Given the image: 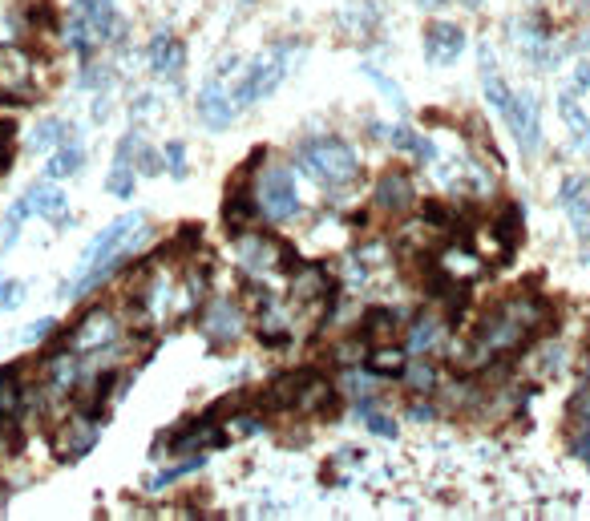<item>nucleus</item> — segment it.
Instances as JSON below:
<instances>
[{
  "mask_svg": "<svg viewBox=\"0 0 590 521\" xmlns=\"http://www.w3.org/2000/svg\"><path fill=\"white\" fill-rule=\"evenodd\" d=\"M146 231V215H122V219H114L106 231H97L89 243H85V251H81V259H77V275L65 283V299H77V295H85V291H93L102 279H110L126 259H130V251L138 247V235Z\"/></svg>",
  "mask_w": 590,
  "mask_h": 521,
  "instance_id": "nucleus-1",
  "label": "nucleus"
},
{
  "mask_svg": "<svg viewBox=\"0 0 590 521\" xmlns=\"http://www.w3.org/2000/svg\"><path fill=\"white\" fill-rule=\"evenodd\" d=\"M295 158H300V166L324 186H352L360 178V158L344 138H328V134L308 138Z\"/></svg>",
  "mask_w": 590,
  "mask_h": 521,
  "instance_id": "nucleus-2",
  "label": "nucleus"
},
{
  "mask_svg": "<svg viewBox=\"0 0 590 521\" xmlns=\"http://www.w3.org/2000/svg\"><path fill=\"white\" fill-rule=\"evenodd\" d=\"M295 53H300V45H295V41H279V45H271L267 53H259V57L251 61V69L243 73V81L231 89L235 106L247 110V106H255L259 97H271V93L279 89V81L287 77Z\"/></svg>",
  "mask_w": 590,
  "mask_h": 521,
  "instance_id": "nucleus-3",
  "label": "nucleus"
},
{
  "mask_svg": "<svg viewBox=\"0 0 590 521\" xmlns=\"http://www.w3.org/2000/svg\"><path fill=\"white\" fill-rule=\"evenodd\" d=\"M118 336V320L110 307H93L73 324V332H65L61 340L49 344L45 356H61V352H73V356H85V352H102L110 340Z\"/></svg>",
  "mask_w": 590,
  "mask_h": 521,
  "instance_id": "nucleus-4",
  "label": "nucleus"
},
{
  "mask_svg": "<svg viewBox=\"0 0 590 521\" xmlns=\"http://www.w3.org/2000/svg\"><path fill=\"white\" fill-rule=\"evenodd\" d=\"M235 259L251 271V275H275V271H291L295 259L287 243H279L275 235H263V231H243L235 235Z\"/></svg>",
  "mask_w": 590,
  "mask_h": 521,
  "instance_id": "nucleus-5",
  "label": "nucleus"
},
{
  "mask_svg": "<svg viewBox=\"0 0 590 521\" xmlns=\"http://www.w3.org/2000/svg\"><path fill=\"white\" fill-rule=\"evenodd\" d=\"M255 198H259V211H263L271 223H283V219H295V215H300V194H295V178H291V170H283V166L267 170V174L255 182Z\"/></svg>",
  "mask_w": 590,
  "mask_h": 521,
  "instance_id": "nucleus-6",
  "label": "nucleus"
},
{
  "mask_svg": "<svg viewBox=\"0 0 590 521\" xmlns=\"http://www.w3.org/2000/svg\"><path fill=\"white\" fill-rule=\"evenodd\" d=\"M33 61L17 49V45H0V101H13V106H25L33 101Z\"/></svg>",
  "mask_w": 590,
  "mask_h": 521,
  "instance_id": "nucleus-7",
  "label": "nucleus"
},
{
  "mask_svg": "<svg viewBox=\"0 0 590 521\" xmlns=\"http://www.w3.org/2000/svg\"><path fill=\"white\" fill-rule=\"evenodd\" d=\"M502 118L510 122V130H514V142L522 146V154H534V150L542 146L538 97H534L530 89H522V93H514V97H510V106H506V114H502Z\"/></svg>",
  "mask_w": 590,
  "mask_h": 521,
  "instance_id": "nucleus-8",
  "label": "nucleus"
},
{
  "mask_svg": "<svg viewBox=\"0 0 590 521\" xmlns=\"http://www.w3.org/2000/svg\"><path fill=\"white\" fill-rule=\"evenodd\" d=\"M97 437H102V421H97V416H85V412L77 408L73 416H65V425L57 429L53 445H57V453H61L65 461H81V457L97 445Z\"/></svg>",
  "mask_w": 590,
  "mask_h": 521,
  "instance_id": "nucleus-9",
  "label": "nucleus"
},
{
  "mask_svg": "<svg viewBox=\"0 0 590 521\" xmlns=\"http://www.w3.org/2000/svg\"><path fill=\"white\" fill-rule=\"evenodd\" d=\"M372 198H376V211H384L388 219H405L417 202V190H413V178L405 170H384Z\"/></svg>",
  "mask_w": 590,
  "mask_h": 521,
  "instance_id": "nucleus-10",
  "label": "nucleus"
},
{
  "mask_svg": "<svg viewBox=\"0 0 590 521\" xmlns=\"http://www.w3.org/2000/svg\"><path fill=\"white\" fill-rule=\"evenodd\" d=\"M235 114H239V106H235V97H231V89L223 85V77H207V85L199 89V118L211 126V130H227L231 122H235Z\"/></svg>",
  "mask_w": 590,
  "mask_h": 521,
  "instance_id": "nucleus-11",
  "label": "nucleus"
},
{
  "mask_svg": "<svg viewBox=\"0 0 590 521\" xmlns=\"http://www.w3.org/2000/svg\"><path fill=\"white\" fill-rule=\"evenodd\" d=\"M243 311L231 303V299H215L207 311H203V336L211 344H235L243 336Z\"/></svg>",
  "mask_w": 590,
  "mask_h": 521,
  "instance_id": "nucleus-12",
  "label": "nucleus"
},
{
  "mask_svg": "<svg viewBox=\"0 0 590 521\" xmlns=\"http://www.w3.org/2000/svg\"><path fill=\"white\" fill-rule=\"evenodd\" d=\"M291 299L295 303H324L332 299V275L324 263H295L291 267Z\"/></svg>",
  "mask_w": 590,
  "mask_h": 521,
  "instance_id": "nucleus-13",
  "label": "nucleus"
},
{
  "mask_svg": "<svg viewBox=\"0 0 590 521\" xmlns=\"http://www.w3.org/2000/svg\"><path fill=\"white\" fill-rule=\"evenodd\" d=\"M316 372H283V376H275L263 392H259V408L263 412H295V400H300V392H304V384L312 380Z\"/></svg>",
  "mask_w": 590,
  "mask_h": 521,
  "instance_id": "nucleus-14",
  "label": "nucleus"
},
{
  "mask_svg": "<svg viewBox=\"0 0 590 521\" xmlns=\"http://www.w3.org/2000/svg\"><path fill=\"white\" fill-rule=\"evenodd\" d=\"M514 41H518V49L526 53L530 65H538V69H558V53H554V45H550L546 21H522L518 33H514Z\"/></svg>",
  "mask_w": 590,
  "mask_h": 521,
  "instance_id": "nucleus-15",
  "label": "nucleus"
},
{
  "mask_svg": "<svg viewBox=\"0 0 590 521\" xmlns=\"http://www.w3.org/2000/svg\"><path fill=\"white\" fill-rule=\"evenodd\" d=\"M25 198H29V211H37L41 219H49V223H57V227H73V219L65 215V211H69V202H65V190L57 186V178H49V182H33Z\"/></svg>",
  "mask_w": 590,
  "mask_h": 521,
  "instance_id": "nucleus-16",
  "label": "nucleus"
},
{
  "mask_svg": "<svg viewBox=\"0 0 590 521\" xmlns=\"http://www.w3.org/2000/svg\"><path fill=\"white\" fill-rule=\"evenodd\" d=\"M231 194H227V202H223V227H227V235L235 239V235H243V231H251V223L259 219V198H255V190H247V186H227Z\"/></svg>",
  "mask_w": 590,
  "mask_h": 521,
  "instance_id": "nucleus-17",
  "label": "nucleus"
},
{
  "mask_svg": "<svg viewBox=\"0 0 590 521\" xmlns=\"http://www.w3.org/2000/svg\"><path fill=\"white\" fill-rule=\"evenodd\" d=\"M227 441L223 429H215V416H203V421H190L186 429H178L166 441V453H190V449H219Z\"/></svg>",
  "mask_w": 590,
  "mask_h": 521,
  "instance_id": "nucleus-18",
  "label": "nucleus"
},
{
  "mask_svg": "<svg viewBox=\"0 0 590 521\" xmlns=\"http://www.w3.org/2000/svg\"><path fill=\"white\" fill-rule=\"evenodd\" d=\"M461 49H465V29L445 25V21L425 29V53H429L433 65H453L461 57Z\"/></svg>",
  "mask_w": 590,
  "mask_h": 521,
  "instance_id": "nucleus-19",
  "label": "nucleus"
},
{
  "mask_svg": "<svg viewBox=\"0 0 590 521\" xmlns=\"http://www.w3.org/2000/svg\"><path fill=\"white\" fill-rule=\"evenodd\" d=\"M401 336V311H392V307H372L364 311V320H360V340L368 348H380V344H392Z\"/></svg>",
  "mask_w": 590,
  "mask_h": 521,
  "instance_id": "nucleus-20",
  "label": "nucleus"
},
{
  "mask_svg": "<svg viewBox=\"0 0 590 521\" xmlns=\"http://www.w3.org/2000/svg\"><path fill=\"white\" fill-rule=\"evenodd\" d=\"M73 5L89 17V25H93L97 37H102V45L126 37V25H122V17H118V9H114V0H73Z\"/></svg>",
  "mask_w": 590,
  "mask_h": 521,
  "instance_id": "nucleus-21",
  "label": "nucleus"
},
{
  "mask_svg": "<svg viewBox=\"0 0 590 521\" xmlns=\"http://www.w3.org/2000/svg\"><path fill=\"white\" fill-rule=\"evenodd\" d=\"M182 65H186V45H182V41H174V37L162 29V33L150 41V69H154L158 77L178 81Z\"/></svg>",
  "mask_w": 590,
  "mask_h": 521,
  "instance_id": "nucleus-22",
  "label": "nucleus"
},
{
  "mask_svg": "<svg viewBox=\"0 0 590 521\" xmlns=\"http://www.w3.org/2000/svg\"><path fill=\"white\" fill-rule=\"evenodd\" d=\"M118 162L134 166V170H138V174H146V178L162 174V154H158L154 146H146V138H142V134H126V138L118 142Z\"/></svg>",
  "mask_w": 590,
  "mask_h": 521,
  "instance_id": "nucleus-23",
  "label": "nucleus"
},
{
  "mask_svg": "<svg viewBox=\"0 0 590 521\" xmlns=\"http://www.w3.org/2000/svg\"><path fill=\"white\" fill-rule=\"evenodd\" d=\"M558 114H562V122H566L574 146L586 150V146H590V118H586V110L578 106V89H562V93H558Z\"/></svg>",
  "mask_w": 590,
  "mask_h": 521,
  "instance_id": "nucleus-24",
  "label": "nucleus"
},
{
  "mask_svg": "<svg viewBox=\"0 0 590 521\" xmlns=\"http://www.w3.org/2000/svg\"><path fill=\"white\" fill-rule=\"evenodd\" d=\"M65 41H69V49H73L77 57H93V53H97V45H102V37L93 33L89 17H85L77 5L69 9V21H65Z\"/></svg>",
  "mask_w": 590,
  "mask_h": 521,
  "instance_id": "nucleus-25",
  "label": "nucleus"
},
{
  "mask_svg": "<svg viewBox=\"0 0 590 521\" xmlns=\"http://www.w3.org/2000/svg\"><path fill=\"white\" fill-rule=\"evenodd\" d=\"M81 166H85L81 142H77V138H65V142L57 146V154L45 162V174H49V178H73V174H81Z\"/></svg>",
  "mask_w": 590,
  "mask_h": 521,
  "instance_id": "nucleus-26",
  "label": "nucleus"
},
{
  "mask_svg": "<svg viewBox=\"0 0 590 521\" xmlns=\"http://www.w3.org/2000/svg\"><path fill=\"white\" fill-rule=\"evenodd\" d=\"M405 364H409V352L392 348V344H380V348H372L364 356V368L372 376H405Z\"/></svg>",
  "mask_w": 590,
  "mask_h": 521,
  "instance_id": "nucleus-27",
  "label": "nucleus"
},
{
  "mask_svg": "<svg viewBox=\"0 0 590 521\" xmlns=\"http://www.w3.org/2000/svg\"><path fill=\"white\" fill-rule=\"evenodd\" d=\"M340 25H344L348 33H360V37H368V33L380 25V9L372 5V0H352V5L340 13Z\"/></svg>",
  "mask_w": 590,
  "mask_h": 521,
  "instance_id": "nucleus-28",
  "label": "nucleus"
},
{
  "mask_svg": "<svg viewBox=\"0 0 590 521\" xmlns=\"http://www.w3.org/2000/svg\"><path fill=\"white\" fill-rule=\"evenodd\" d=\"M441 336H445L441 320H437V316H421V320L413 324V332H409V352H413V356H425V352H433V348L441 344Z\"/></svg>",
  "mask_w": 590,
  "mask_h": 521,
  "instance_id": "nucleus-29",
  "label": "nucleus"
},
{
  "mask_svg": "<svg viewBox=\"0 0 590 521\" xmlns=\"http://www.w3.org/2000/svg\"><path fill=\"white\" fill-rule=\"evenodd\" d=\"M498 235V243H502V251H506V259H510V251L522 243V223H518V206H510L506 215H498L494 219V227H489Z\"/></svg>",
  "mask_w": 590,
  "mask_h": 521,
  "instance_id": "nucleus-30",
  "label": "nucleus"
},
{
  "mask_svg": "<svg viewBox=\"0 0 590 521\" xmlns=\"http://www.w3.org/2000/svg\"><path fill=\"white\" fill-rule=\"evenodd\" d=\"M481 89H485V101L494 106L498 114H506V106H510V85L502 81V73L498 69H481Z\"/></svg>",
  "mask_w": 590,
  "mask_h": 521,
  "instance_id": "nucleus-31",
  "label": "nucleus"
},
{
  "mask_svg": "<svg viewBox=\"0 0 590 521\" xmlns=\"http://www.w3.org/2000/svg\"><path fill=\"white\" fill-rule=\"evenodd\" d=\"M65 138H73V130H69L61 118H49V122H41V126L33 130L29 146H33V150H53V146H57V142H65Z\"/></svg>",
  "mask_w": 590,
  "mask_h": 521,
  "instance_id": "nucleus-32",
  "label": "nucleus"
},
{
  "mask_svg": "<svg viewBox=\"0 0 590 521\" xmlns=\"http://www.w3.org/2000/svg\"><path fill=\"white\" fill-rule=\"evenodd\" d=\"M114 81H118V73H114V65H106V61H89L85 73H81V85L93 89V93H110Z\"/></svg>",
  "mask_w": 590,
  "mask_h": 521,
  "instance_id": "nucleus-33",
  "label": "nucleus"
},
{
  "mask_svg": "<svg viewBox=\"0 0 590 521\" xmlns=\"http://www.w3.org/2000/svg\"><path fill=\"white\" fill-rule=\"evenodd\" d=\"M360 73H364V77H368V81H372V85H376V89H380V93H384V97H388V101H392V106H397L401 114L409 110V101H405L401 85H397V81H392V77H384V73H380L376 65H360Z\"/></svg>",
  "mask_w": 590,
  "mask_h": 521,
  "instance_id": "nucleus-34",
  "label": "nucleus"
},
{
  "mask_svg": "<svg viewBox=\"0 0 590 521\" xmlns=\"http://www.w3.org/2000/svg\"><path fill=\"white\" fill-rule=\"evenodd\" d=\"M405 380H409L413 392H433L437 388V368L429 360H413V364H405Z\"/></svg>",
  "mask_w": 590,
  "mask_h": 521,
  "instance_id": "nucleus-35",
  "label": "nucleus"
},
{
  "mask_svg": "<svg viewBox=\"0 0 590 521\" xmlns=\"http://www.w3.org/2000/svg\"><path fill=\"white\" fill-rule=\"evenodd\" d=\"M134 166H126V162H114V170H110V178H106V190L114 194V198H134Z\"/></svg>",
  "mask_w": 590,
  "mask_h": 521,
  "instance_id": "nucleus-36",
  "label": "nucleus"
},
{
  "mask_svg": "<svg viewBox=\"0 0 590 521\" xmlns=\"http://www.w3.org/2000/svg\"><path fill=\"white\" fill-rule=\"evenodd\" d=\"M29 215V198H21L17 206H13V211H9V219H5V227H0V247H13L17 243V235H21V219Z\"/></svg>",
  "mask_w": 590,
  "mask_h": 521,
  "instance_id": "nucleus-37",
  "label": "nucleus"
},
{
  "mask_svg": "<svg viewBox=\"0 0 590 521\" xmlns=\"http://www.w3.org/2000/svg\"><path fill=\"white\" fill-rule=\"evenodd\" d=\"M380 138H384L392 150H405V154H413V150H417V142H421V134H417L413 126H405V122H401V126H392V130H384Z\"/></svg>",
  "mask_w": 590,
  "mask_h": 521,
  "instance_id": "nucleus-38",
  "label": "nucleus"
},
{
  "mask_svg": "<svg viewBox=\"0 0 590 521\" xmlns=\"http://www.w3.org/2000/svg\"><path fill=\"white\" fill-rule=\"evenodd\" d=\"M162 166L174 174V178H186L190 174V166H186V142H166V150H162Z\"/></svg>",
  "mask_w": 590,
  "mask_h": 521,
  "instance_id": "nucleus-39",
  "label": "nucleus"
},
{
  "mask_svg": "<svg viewBox=\"0 0 590 521\" xmlns=\"http://www.w3.org/2000/svg\"><path fill=\"white\" fill-rule=\"evenodd\" d=\"M364 425H368V433H376V437H384V441H397V421L392 416H384V412H364Z\"/></svg>",
  "mask_w": 590,
  "mask_h": 521,
  "instance_id": "nucleus-40",
  "label": "nucleus"
},
{
  "mask_svg": "<svg viewBox=\"0 0 590 521\" xmlns=\"http://www.w3.org/2000/svg\"><path fill=\"white\" fill-rule=\"evenodd\" d=\"M570 219H574V235L578 239H590V198H574L570 202Z\"/></svg>",
  "mask_w": 590,
  "mask_h": 521,
  "instance_id": "nucleus-41",
  "label": "nucleus"
},
{
  "mask_svg": "<svg viewBox=\"0 0 590 521\" xmlns=\"http://www.w3.org/2000/svg\"><path fill=\"white\" fill-rule=\"evenodd\" d=\"M21 303H25V283L21 279H5V283H0V307L13 311Z\"/></svg>",
  "mask_w": 590,
  "mask_h": 521,
  "instance_id": "nucleus-42",
  "label": "nucleus"
},
{
  "mask_svg": "<svg viewBox=\"0 0 590 521\" xmlns=\"http://www.w3.org/2000/svg\"><path fill=\"white\" fill-rule=\"evenodd\" d=\"M566 416H570V421H574V425H582V421H590V384L574 392V400H570V408H566Z\"/></svg>",
  "mask_w": 590,
  "mask_h": 521,
  "instance_id": "nucleus-43",
  "label": "nucleus"
},
{
  "mask_svg": "<svg viewBox=\"0 0 590 521\" xmlns=\"http://www.w3.org/2000/svg\"><path fill=\"white\" fill-rule=\"evenodd\" d=\"M582 194H586V178L566 174V178H562V190H558V202H562V206H570V202H574V198H582Z\"/></svg>",
  "mask_w": 590,
  "mask_h": 521,
  "instance_id": "nucleus-44",
  "label": "nucleus"
},
{
  "mask_svg": "<svg viewBox=\"0 0 590 521\" xmlns=\"http://www.w3.org/2000/svg\"><path fill=\"white\" fill-rule=\"evenodd\" d=\"M53 328H57V320H53V316H45V320H37V324H29L21 340H25V344H41V340H45V336H49Z\"/></svg>",
  "mask_w": 590,
  "mask_h": 521,
  "instance_id": "nucleus-45",
  "label": "nucleus"
},
{
  "mask_svg": "<svg viewBox=\"0 0 590 521\" xmlns=\"http://www.w3.org/2000/svg\"><path fill=\"white\" fill-rule=\"evenodd\" d=\"M574 453L590 461V421H582V425H578V437H574Z\"/></svg>",
  "mask_w": 590,
  "mask_h": 521,
  "instance_id": "nucleus-46",
  "label": "nucleus"
},
{
  "mask_svg": "<svg viewBox=\"0 0 590 521\" xmlns=\"http://www.w3.org/2000/svg\"><path fill=\"white\" fill-rule=\"evenodd\" d=\"M227 73H239V53H223V57H219L215 77H223V81H227Z\"/></svg>",
  "mask_w": 590,
  "mask_h": 521,
  "instance_id": "nucleus-47",
  "label": "nucleus"
},
{
  "mask_svg": "<svg viewBox=\"0 0 590 521\" xmlns=\"http://www.w3.org/2000/svg\"><path fill=\"white\" fill-rule=\"evenodd\" d=\"M413 154H417V162H437V146H433V142H429V138H421V142H417V150H413Z\"/></svg>",
  "mask_w": 590,
  "mask_h": 521,
  "instance_id": "nucleus-48",
  "label": "nucleus"
},
{
  "mask_svg": "<svg viewBox=\"0 0 590 521\" xmlns=\"http://www.w3.org/2000/svg\"><path fill=\"white\" fill-rule=\"evenodd\" d=\"M574 89H590V61L574 65Z\"/></svg>",
  "mask_w": 590,
  "mask_h": 521,
  "instance_id": "nucleus-49",
  "label": "nucleus"
},
{
  "mask_svg": "<svg viewBox=\"0 0 590 521\" xmlns=\"http://www.w3.org/2000/svg\"><path fill=\"white\" fill-rule=\"evenodd\" d=\"M106 118H110V97L102 93V97L93 101V122H106Z\"/></svg>",
  "mask_w": 590,
  "mask_h": 521,
  "instance_id": "nucleus-50",
  "label": "nucleus"
},
{
  "mask_svg": "<svg viewBox=\"0 0 590 521\" xmlns=\"http://www.w3.org/2000/svg\"><path fill=\"white\" fill-rule=\"evenodd\" d=\"M413 421H433V408L429 404H413Z\"/></svg>",
  "mask_w": 590,
  "mask_h": 521,
  "instance_id": "nucleus-51",
  "label": "nucleus"
},
{
  "mask_svg": "<svg viewBox=\"0 0 590 521\" xmlns=\"http://www.w3.org/2000/svg\"><path fill=\"white\" fill-rule=\"evenodd\" d=\"M9 162H13V158H9V138L0 134V170H9Z\"/></svg>",
  "mask_w": 590,
  "mask_h": 521,
  "instance_id": "nucleus-52",
  "label": "nucleus"
},
{
  "mask_svg": "<svg viewBox=\"0 0 590 521\" xmlns=\"http://www.w3.org/2000/svg\"><path fill=\"white\" fill-rule=\"evenodd\" d=\"M417 5H421L425 13H441V9L449 5V0H417Z\"/></svg>",
  "mask_w": 590,
  "mask_h": 521,
  "instance_id": "nucleus-53",
  "label": "nucleus"
},
{
  "mask_svg": "<svg viewBox=\"0 0 590 521\" xmlns=\"http://www.w3.org/2000/svg\"><path fill=\"white\" fill-rule=\"evenodd\" d=\"M461 5H465V9H481V0H461Z\"/></svg>",
  "mask_w": 590,
  "mask_h": 521,
  "instance_id": "nucleus-54",
  "label": "nucleus"
},
{
  "mask_svg": "<svg viewBox=\"0 0 590 521\" xmlns=\"http://www.w3.org/2000/svg\"><path fill=\"white\" fill-rule=\"evenodd\" d=\"M582 49H590V29H586V33H582Z\"/></svg>",
  "mask_w": 590,
  "mask_h": 521,
  "instance_id": "nucleus-55",
  "label": "nucleus"
},
{
  "mask_svg": "<svg viewBox=\"0 0 590 521\" xmlns=\"http://www.w3.org/2000/svg\"><path fill=\"white\" fill-rule=\"evenodd\" d=\"M243 5H255V0H243Z\"/></svg>",
  "mask_w": 590,
  "mask_h": 521,
  "instance_id": "nucleus-56",
  "label": "nucleus"
},
{
  "mask_svg": "<svg viewBox=\"0 0 590 521\" xmlns=\"http://www.w3.org/2000/svg\"><path fill=\"white\" fill-rule=\"evenodd\" d=\"M586 384H590V372H586Z\"/></svg>",
  "mask_w": 590,
  "mask_h": 521,
  "instance_id": "nucleus-57",
  "label": "nucleus"
}]
</instances>
